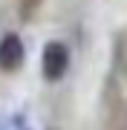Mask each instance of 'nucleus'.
Returning <instances> with one entry per match:
<instances>
[{
	"label": "nucleus",
	"instance_id": "nucleus-2",
	"mask_svg": "<svg viewBox=\"0 0 127 130\" xmlns=\"http://www.w3.org/2000/svg\"><path fill=\"white\" fill-rule=\"evenodd\" d=\"M23 58H26V46L20 41V35H3L0 38V70L3 72H17L23 67Z\"/></svg>",
	"mask_w": 127,
	"mask_h": 130
},
{
	"label": "nucleus",
	"instance_id": "nucleus-1",
	"mask_svg": "<svg viewBox=\"0 0 127 130\" xmlns=\"http://www.w3.org/2000/svg\"><path fill=\"white\" fill-rule=\"evenodd\" d=\"M69 70V46L61 41H49L41 52V72L46 81H61Z\"/></svg>",
	"mask_w": 127,
	"mask_h": 130
}]
</instances>
